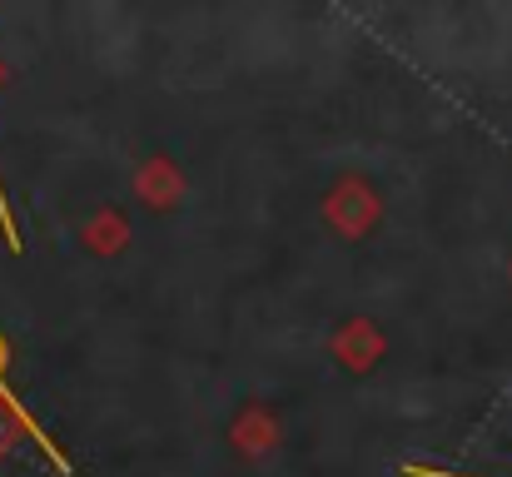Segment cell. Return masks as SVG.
<instances>
[{"mask_svg": "<svg viewBox=\"0 0 512 477\" xmlns=\"http://www.w3.org/2000/svg\"><path fill=\"white\" fill-rule=\"evenodd\" d=\"M0 229H5V244L20 249V239H15V219H10V204H5V184H0Z\"/></svg>", "mask_w": 512, "mask_h": 477, "instance_id": "6da1fadb", "label": "cell"}]
</instances>
